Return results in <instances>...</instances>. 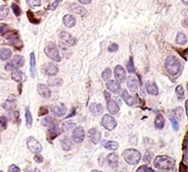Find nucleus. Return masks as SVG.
<instances>
[{
    "instance_id": "11",
    "label": "nucleus",
    "mask_w": 188,
    "mask_h": 172,
    "mask_svg": "<svg viewBox=\"0 0 188 172\" xmlns=\"http://www.w3.org/2000/svg\"><path fill=\"white\" fill-rule=\"evenodd\" d=\"M114 76L116 78V81L119 83H123L126 79V71L123 67L122 66H116L114 67Z\"/></svg>"
},
{
    "instance_id": "48",
    "label": "nucleus",
    "mask_w": 188,
    "mask_h": 172,
    "mask_svg": "<svg viewBox=\"0 0 188 172\" xmlns=\"http://www.w3.org/2000/svg\"><path fill=\"white\" fill-rule=\"evenodd\" d=\"M170 118L171 124H172L173 128L175 129L176 131H177L178 128H179V123H178L177 119H176V118Z\"/></svg>"
},
{
    "instance_id": "40",
    "label": "nucleus",
    "mask_w": 188,
    "mask_h": 172,
    "mask_svg": "<svg viewBox=\"0 0 188 172\" xmlns=\"http://www.w3.org/2000/svg\"><path fill=\"white\" fill-rule=\"evenodd\" d=\"M112 75V71L109 67L105 68L102 73V79L103 81H108Z\"/></svg>"
},
{
    "instance_id": "52",
    "label": "nucleus",
    "mask_w": 188,
    "mask_h": 172,
    "mask_svg": "<svg viewBox=\"0 0 188 172\" xmlns=\"http://www.w3.org/2000/svg\"><path fill=\"white\" fill-rule=\"evenodd\" d=\"M49 113V110L46 107H41L39 110V116H44Z\"/></svg>"
},
{
    "instance_id": "47",
    "label": "nucleus",
    "mask_w": 188,
    "mask_h": 172,
    "mask_svg": "<svg viewBox=\"0 0 188 172\" xmlns=\"http://www.w3.org/2000/svg\"><path fill=\"white\" fill-rule=\"evenodd\" d=\"M137 171L140 172V171H143V172H153L154 170L153 169H151L150 167H148L147 165H144V166H141V167H140L138 170H137Z\"/></svg>"
},
{
    "instance_id": "51",
    "label": "nucleus",
    "mask_w": 188,
    "mask_h": 172,
    "mask_svg": "<svg viewBox=\"0 0 188 172\" xmlns=\"http://www.w3.org/2000/svg\"><path fill=\"white\" fill-rule=\"evenodd\" d=\"M34 161L37 162V163H42L43 161V157L42 155H40L39 153H35L34 158Z\"/></svg>"
},
{
    "instance_id": "1",
    "label": "nucleus",
    "mask_w": 188,
    "mask_h": 172,
    "mask_svg": "<svg viewBox=\"0 0 188 172\" xmlns=\"http://www.w3.org/2000/svg\"><path fill=\"white\" fill-rule=\"evenodd\" d=\"M176 162L169 156L167 155H159L155 158L154 167L158 170H174Z\"/></svg>"
},
{
    "instance_id": "2",
    "label": "nucleus",
    "mask_w": 188,
    "mask_h": 172,
    "mask_svg": "<svg viewBox=\"0 0 188 172\" xmlns=\"http://www.w3.org/2000/svg\"><path fill=\"white\" fill-rule=\"evenodd\" d=\"M181 67V62L175 56H168L165 59V68L171 75H177L180 72Z\"/></svg>"
},
{
    "instance_id": "10",
    "label": "nucleus",
    "mask_w": 188,
    "mask_h": 172,
    "mask_svg": "<svg viewBox=\"0 0 188 172\" xmlns=\"http://www.w3.org/2000/svg\"><path fill=\"white\" fill-rule=\"evenodd\" d=\"M42 68H43L44 74L47 75L48 76H53L59 72V67L53 63H47Z\"/></svg>"
},
{
    "instance_id": "26",
    "label": "nucleus",
    "mask_w": 188,
    "mask_h": 172,
    "mask_svg": "<svg viewBox=\"0 0 188 172\" xmlns=\"http://www.w3.org/2000/svg\"><path fill=\"white\" fill-rule=\"evenodd\" d=\"M30 71L32 78L35 77L36 73V59H35V54L34 52H31L30 54Z\"/></svg>"
},
{
    "instance_id": "33",
    "label": "nucleus",
    "mask_w": 188,
    "mask_h": 172,
    "mask_svg": "<svg viewBox=\"0 0 188 172\" xmlns=\"http://www.w3.org/2000/svg\"><path fill=\"white\" fill-rule=\"evenodd\" d=\"M2 107H3L5 110H13L16 107V103L15 101L8 100V101H7L5 103H3Z\"/></svg>"
},
{
    "instance_id": "18",
    "label": "nucleus",
    "mask_w": 188,
    "mask_h": 172,
    "mask_svg": "<svg viewBox=\"0 0 188 172\" xmlns=\"http://www.w3.org/2000/svg\"><path fill=\"white\" fill-rule=\"evenodd\" d=\"M106 105H107V110L108 111L111 113L112 115H117L120 111V107L118 104L116 103V101H114L113 100H108L106 101Z\"/></svg>"
},
{
    "instance_id": "45",
    "label": "nucleus",
    "mask_w": 188,
    "mask_h": 172,
    "mask_svg": "<svg viewBox=\"0 0 188 172\" xmlns=\"http://www.w3.org/2000/svg\"><path fill=\"white\" fill-rule=\"evenodd\" d=\"M7 127V119L6 117L1 116L0 117V129L1 130H5Z\"/></svg>"
},
{
    "instance_id": "15",
    "label": "nucleus",
    "mask_w": 188,
    "mask_h": 172,
    "mask_svg": "<svg viewBox=\"0 0 188 172\" xmlns=\"http://www.w3.org/2000/svg\"><path fill=\"white\" fill-rule=\"evenodd\" d=\"M51 111L52 113L59 117V118H61V117H64L67 113V108L64 104H59V105H55L52 107L51 109Z\"/></svg>"
},
{
    "instance_id": "44",
    "label": "nucleus",
    "mask_w": 188,
    "mask_h": 172,
    "mask_svg": "<svg viewBox=\"0 0 188 172\" xmlns=\"http://www.w3.org/2000/svg\"><path fill=\"white\" fill-rule=\"evenodd\" d=\"M152 158H153V153H150L149 151H147L145 153V154H144V156H143V161L146 162V163H149V162L151 161Z\"/></svg>"
},
{
    "instance_id": "3",
    "label": "nucleus",
    "mask_w": 188,
    "mask_h": 172,
    "mask_svg": "<svg viewBox=\"0 0 188 172\" xmlns=\"http://www.w3.org/2000/svg\"><path fill=\"white\" fill-rule=\"evenodd\" d=\"M122 157L129 165H136L141 159V153L135 149H126L122 153Z\"/></svg>"
},
{
    "instance_id": "21",
    "label": "nucleus",
    "mask_w": 188,
    "mask_h": 172,
    "mask_svg": "<svg viewBox=\"0 0 188 172\" xmlns=\"http://www.w3.org/2000/svg\"><path fill=\"white\" fill-rule=\"evenodd\" d=\"M145 88L146 91L148 93L151 95H158V88L157 84L153 83V82H150V81H148L146 82L145 84Z\"/></svg>"
},
{
    "instance_id": "9",
    "label": "nucleus",
    "mask_w": 188,
    "mask_h": 172,
    "mask_svg": "<svg viewBox=\"0 0 188 172\" xmlns=\"http://www.w3.org/2000/svg\"><path fill=\"white\" fill-rule=\"evenodd\" d=\"M85 136V130L82 127H77L72 132V140L77 144H81L84 141Z\"/></svg>"
},
{
    "instance_id": "32",
    "label": "nucleus",
    "mask_w": 188,
    "mask_h": 172,
    "mask_svg": "<svg viewBox=\"0 0 188 172\" xmlns=\"http://www.w3.org/2000/svg\"><path fill=\"white\" fill-rule=\"evenodd\" d=\"M103 146L105 147L107 150H110V151H116L119 147V144L117 142H114V141H107L104 143Z\"/></svg>"
},
{
    "instance_id": "27",
    "label": "nucleus",
    "mask_w": 188,
    "mask_h": 172,
    "mask_svg": "<svg viewBox=\"0 0 188 172\" xmlns=\"http://www.w3.org/2000/svg\"><path fill=\"white\" fill-rule=\"evenodd\" d=\"M154 125H155V127L157 129H163L164 126H165V119H164V117L161 114H158L156 116Z\"/></svg>"
},
{
    "instance_id": "53",
    "label": "nucleus",
    "mask_w": 188,
    "mask_h": 172,
    "mask_svg": "<svg viewBox=\"0 0 188 172\" xmlns=\"http://www.w3.org/2000/svg\"><path fill=\"white\" fill-rule=\"evenodd\" d=\"M60 49L63 50V54L66 56V53L67 52H68V53H70V51H69V49L68 48H67V46L64 44L63 42H60Z\"/></svg>"
},
{
    "instance_id": "6",
    "label": "nucleus",
    "mask_w": 188,
    "mask_h": 172,
    "mask_svg": "<svg viewBox=\"0 0 188 172\" xmlns=\"http://www.w3.org/2000/svg\"><path fill=\"white\" fill-rule=\"evenodd\" d=\"M26 144H27L28 150L34 153H40L43 152V146L41 145L39 141L34 136H29L27 138Z\"/></svg>"
},
{
    "instance_id": "46",
    "label": "nucleus",
    "mask_w": 188,
    "mask_h": 172,
    "mask_svg": "<svg viewBox=\"0 0 188 172\" xmlns=\"http://www.w3.org/2000/svg\"><path fill=\"white\" fill-rule=\"evenodd\" d=\"M54 122H55L54 118H51V117H46V118H43V121H42L43 126H45V127H48L50 125H51L52 123H54Z\"/></svg>"
},
{
    "instance_id": "12",
    "label": "nucleus",
    "mask_w": 188,
    "mask_h": 172,
    "mask_svg": "<svg viewBox=\"0 0 188 172\" xmlns=\"http://www.w3.org/2000/svg\"><path fill=\"white\" fill-rule=\"evenodd\" d=\"M68 10L73 13V14H76V15H79L81 16H86L87 15V11L85 10V8H84L83 6L77 5V4H75V3H72V4H69V7H68Z\"/></svg>"
},
{
    "instance_id": "4",
    "label": "nucleus",
    "mask_w": 188,
    "mask_h": 172,
    "mask_svg": "<svg viewBox=\"0 0 188 172\" xmlns=\"http://www.w3.org/2000/svg\"><path fill=\"white\" fill-rule=\"evenodd\" d=\"M44 53L51 60L55 61V62H60L61 60L60 52H59V49L55 43H48L44 48Z\"/></svg>"
},
{
    "instance_id": "57",
    "label": "nucleus",
    "mask_w": 188,
    "mask_h": 172,
    "mask_svg": "<svg viewBox=\"0 0 188 172\" xmlns=\"http://www.w3.org/2000/svg\"><path fill=\"white\" fill-rule=\"evenodd\" d=\"M78 2L81 4H84V5H88L92 2V0H78Z\"/></svg>"
},
{
    "instance_id": "8",
    "label": "nucleus",
    "mask_w": 188,
    "mask_h": 172,
    "mask_svg": "<svg viewBox=\"0 0 188 172\" xmlns=\"http://www.w3.org/2000/svg\"><path fill=\"white\" fill-rule=\"evenodd\" d=\"M101 124H102L103 127L106 130H108V131H112L117 126V122L114 119V118L112 117L111 115H109V114L103 115L102 121H101Z\"/></svg>"
},
{
    "instance_id": "13",
    "label": "nucleus",
    "mask_w": 188,
    "mask_h": 172,
    "mask_svg": "<svg viewBox=\"0 0 188 172\" xmlns=\"http://www.w3.org/2000/svg\"><path fill=\"white\" fill-rule=\"evenodd\" d=\"M37 92L41 97H43L44 99H49L51 96L50 88L46 84H39L37 85Z\"/></svg>"
},
{
    "instance_id": "36",
    "label": "nucleus",
    "mask_w": 188,
    "mask_h": 172,
    "mask_svg": "<svg viewBox=\"0 0 188 172\" xmlns=\"http://www.w3.org/2000/svg\"><path fill=\"white\" fill-rule=\"evenodd\" d=\"M9 8L7 6H0V21L4 20L8 15Z\"/></svg>"
},
{
    "instance_id": "19",
    "label": "nucleus",
    "mask_w": 188,
    "mask_h": 172,
    "mask_svg": "<svg viewBox=\"0 0 188 172\" xmlns=\"http://www.w3.org/2000/svg\"><path fill=\"white\" fill-rule=\"evenodd\" d=\"M107 163L111 167L112 169H115L119 165V157L118 155L114 153H110L107 156Z\"/></svg>"
},
{
    "instance_id": "55",
    "label": "nucleus",
    "mask_w": 188,
    "mask_h": 172,
    "mask_svg": "<svg viewBox=\"0 0 188 172\" xmlns=\"http://www.w3.org/2000/svg\"><path fill=\"white\" fill-rule=\"evenodd\" d=\"M7 32V26L5 25V24L1 25V27H0V33H1V35H5Z\"/></svg>"
},
{
    "instance_id": "58",
    "label": "nucleus",
    "mask_w": 188,
    "mask_h": 172,
    "mask_svg": "<svg viewBox=\"0 0 188 172\" xmlns=\"http://www.w3.org/2000/svg\"><path fill=\"white\" fill-rule=\"evenodd\" d=\"M74 115H75V109H72V112H70V114L68 115L67 118H70V117H72Z\"/></svg>"
},
{
    "instance_id": "16",
    "label": "nucleus",
    "mask_w": 188,
    "mask_h": 172,
    "mask_svg": "<svg viewBox=\"0 0 188 172\" xmlns=\"http://www.w3.org/2000/svg\"><path fill=\"white\" fill-rule=\"evenodd\" d=\"M88 136L94 144H97L101 139V133L98 129L91 128L88 131Z\"/></svg>"
},
{
    "instance_id": "29",
    "label": "nucleus",
    "mask_w": 188,
    "mask_h": 172,
    "mask_svg": "<svg viewBox=\"0 0 188 172\" xmlns=\"http://www.w3.org/2000/svg\"><path fill=\"white\" fill-rule=\"evenodd\" d=\"M176 42L177 44H178L180 46H184L187 43V37L186 35L183 32H178L177 36V39H176Z\"/></svg>"
},
{
    "instance_id": "20",
    "label": "nucleus",
    "mask_w": 188,
    "mask_h": 172,
    "mask_svg": "<svg viewBox=\"0 0 188 172\" xmlns=\"http://www.w3.org/2000/svg\"><path fill=\"white\" fill-rule=\"evenodd\" d=\"M121 94H122V100L124 101V102L127 104L128 106L131 107V106H133V105L136 104V100H135V98H133L131 95L129 94L128 92H127L126 90H123Z\"/></svg>"
},
{
    "instance_id": "24",
    "label": "nucleus",
    "mask_w": 188,
    "mask_h": 172,
    "mask_svg": "<svg viewBox=\"0 0 188 172\" xmlns=\"http://www.w3.org/2000/svg\"><path fill=\"white\" fill-rule=\"evenodd\" d=\"M89 110H90L91 113L93 115H94V116H99V115H101L103 112V108L102 104L95 103V102H93V103L90 104Z\"/></svg>"
},
{
    "instance_id": "23",
    "label": "nucleus",
    "mask_w": 188,
    "mask_h": 172,
    "mask_svg": "<svg viewBox=\"0 0 188 172\" xmlns=\"http://www.w3.org/2000/svg\"><path fill=\"white\" fill-rule=\"evenodd\" d=\"M127 86H128L129 90L131 92H137L138 88H139V84H138V80L133 76H130L127 80Z\"/></svg>"
},
{
    "instance_id": "49",
    "label": "nucleus",
    "mask_w": 188,
    "mask_h": 172,
    "mask_svg": "<svg viewBox=\"0 0 188 172\" xmlns=\"http://www.w3.org/2000/svg\"><path fill=\"white\" fill-rule=\"evenodd\" d=\"M60 2H61V0H55V1H54V2H53L51 5L49 6L48 9H49V10H51V11H54L55 9L59 6V5H60Z\"/></svg>"
},
{
    "instance_id": "54",
    "label": "nucleus",
    "mask_w": 188,
    "mask_h": 172,
    "mask_svg": "<svg viewBox=\"0 0 188 172\" xmlns=\"http://www.w3.org/2000/svg\"><path fill=\"white\" fill-rule=\"evenodd\" d=\"M8 171L9 172H20L21 170L20 168H18L16 165H11L8 168Z\"/></svg>"
},
{
    "instance_id": "50",
    "label": "nucleus",
    "mask_w": 188,
    "mask_h": 172,
    "mask_svg": "<svg viewBox=\"0 0 188 172\" xmlns=\"http://www.w3.org/2000/svg\"><path fill=\"white\" fill-rule=\"evenodd\" d=\"M119 49V46L116 43H112L108 47V51L109 52H116Z\"/></svg>"
},
{
    "instance_id": "17",
    "label": "nucleus",
    "mask_w": 188,
    "mask_h": 172,
    "mask_svg": "<svg viewBox=\"0 0 188 172\" xmlns=\"http://www.w3.org/2000/svg\"><path fill=\"white\" fill-rule=\"evenodd\" d=\"M106 88L113 93H118L121 91V84L116 80H109L106 83Z\"/></svg>"
},
{
    "instance_id": "60",
    "label": "nucleus",
    "mask_w": 188,
    "mask_h": 172,
    "mask_svg": "<svg viewBox=\"0 0 188 172\" xmlns=\"http://www.w3.org/2000/svg\"><path fill=\"white\" fill-rule=\"evenodd\" d=\"M183 3H184V4H186V5H187V0H183Z\"/></svg>"
},
{
    "instance_id": "14",
    "label": "nucleus",
    "mask_w": 188,
    "mask_h": 172,
    "mask_svg": "<svg viewBox=\"0 0 188 172\" xmlns=\"http://www.w3.org/2000/svg\"><path fill=\"white\" fill-rule=\"evenodd\" d=\"M60 37L64 42L68 43L70 46H75L77 44V39L67 32H61L60 33Z\"/></svg>"
},
{
    "instance_id": "34",
    "label": "nucleus",
    "mask_w": 188,
    "mask_h": 172,
    "mask_svg": "<svg viewBox=\"0 0 188 172\" xmlns=\"http://www.w3.org/2000/svg\"><path fill=\"white\" fill-rule=\"evenodd\" d=\"M176 93H177V99L179 101H183L186 97L185 95V91H184V88L182 87V85H178L177 86L176 88Z\"/></svg>"
},
{
    "instance_id": "39",
    "label": "nucleus",
    "mask_w": 188,
    "mask_h": 172,
    "mask_svg": "<svg viewBox=\"0 0 188 172\" xmlns=\"http://www.w3.org/2000/svg\"><path fill=\"white\" fill-rule=\"evenodd\" d=\"M26 14H27V17H28V20L30 21V23H32L34 24H40V20L36 19V17L34 16V15L31 11H27Z\"/></svg>"
},
{
    "instance_id": "42",
    "label": "nucleus",
    "mask_w": 188,
    "mask_h": 172,
    "mask_svg": "<svg viewBox=\"0 0 188 172\" xmlns=\"http://www.w3.org/2000/svg\"><path fill=\"white\" fill-rule=\"evenodd\" d=\"M12 10H13V12H14V15H16V16H20V15H21V13H22V10L21 8L19 7V6L16 4V3H13L12 4Z\"/></svg>"
},
{
    "instance_id": "43",
    "label": "nucleus",
    "mask_w": 188,
    "mask_h": 172,
    "mask_svg": "<svg viewBox=\"0 0 188 172\" xmlns=\"http://www.w3.org/2000/svg\"><path fill=\"white\" fill-rule=\"evenodd\" d=\"M127 70L129 73H135V67H134V63H133V58L132 57H131L130 60L127 65Z\"/></svg>"
},
{
    "instance_id": "30",
    "label": "nucleus",
    "mask_w": 188,
    "mask_h": 172,
    "mask_svg": "<svg viewBox=\"0 0 188 172\" xmlns=\"http://www.w3.org/2000/svg\"><path fill=\"white\" fill-rule=\"evenodd\" d=\"M25 120H26V127L27 128H31L33 126V116L32 113L30 111L29 108H25Z\"/></svg>"
},
{
    "instance_id": "35",
    "label": "nucleus",
    "mask_w": 188,
    "mask_h": 172,
    "mask_svg": "<svg viewBox=\"0 0 188 172\" xmlns=\"http://www.w3.org/2000/svg\"><path fill=\"white\" fill-rule=\"evenodd\" d=\"M12 79L14 81H16L17 83H20L23 79V72H21L20 70H16V71H14L12 73Z\"/></svg>"
},
{
    "instance_id": "25",
    "label": "nucleus",
    "mask_w": 188,
    "mask_h": 172,
    "mask_svg": "<svg viewBox=\"0 0 188 172\" xmlns=\"http://www.w3.org/2000/svg\"><path fill=\"white\" fill-rule=\"evenodd\" d=\"M62 21H63L64 25L66 26V27H68V28L74 27V26L76 25V24H77L76 18L74 17L72 15H66L63 17Z\"/></svg>"
},
{
    "instance_id": "37",
    "label": "nucleus",
    "mask_w": 188,
    "mask_h": 172,
    "mask_svg": "<svg viewBox=\"0 0 188 172\" xmlns=\"http://www.w3.org/2000/svg\"><path fill=\"white\" fill-rule=\"evenodd\" d=\"M76 127V123L66 121V122H64L63 125H62V131H63V132H68L70 129H72L73 127Z\"/></svg>"
},
{
    "instance_id": "31",
    "label": "nucleus",
    "mask_w": 188,
    "mask_h": 172,
    "mask_svg": "<svg viewBox=\"0 0 188 172\" xmlns=\"http://www.w3.org/2000/svg\"><path fill=\"white\" fill-rule=\"evenodd\" d=\"M60 145L64 151H69L71 148V141L68 136H65L60 140Z\"/></svg>"
},
{
    "instance_id": "56",
    "label": "nucleus",
    "mask_w": 188,
    "mask_h": 172,
    "mask_svg": "<svg viewBox=\"0 0 188 172\" xmlns=\"http://www.w3.org/2000/svg\"><path fill=\"white\" fill-rule=\"evenodd\" d=\"M103 93H104V98H105V101H106L111 99V94H110L107 91H105Z\"/></svg>"
},
{
    "instance_id": "28",
    "label": "nucleus",
    "mask_w": 188,
    "mask_h": 172,
    "mask_svg": "<svg viewBox=\"0 0 188 172\" xmlns=\"http://www.w3.org/2000/svg\"><path fill=\"white\" fill-rule=\"evenodd\" d=\"M12 54H13V52L10 49L4 48L0 50V59L2 61L8 60L9 58L12 57Z\"/></svg>"
},
{
    "instance_id": "5",
    "label": "nucleus",
    "mask_w": 188,
    "mask_h": 172,
    "mask_svg": "<svg viewBox=\"0 0 188 172\" xmlns=\"http://www.w3.org/2000/svg\"><path fill=\"white\" fill-rule=\"evenodd\" d=\"M25 65V58L20 55H16L11 60L7 63L5 69L7 71H14L22 67Z\"/></svg>"
},
{
    "instance_id": "38",
    "label": "nucleus",
    "mask_w": 188,
    "mask_h": 172,
    "mask_svg": "<svg viewBox=\"0 0 188 172\" xmlns=\"http://www.w3.org/2000/svg\"><path fill=\"white\" fill-rule=\"evenodd\" d=\"M182 115H183V110L181 108H177L175 110H172V117H169V118H174L176 119H178V118H182Z\"/></svg>"
},
{
    "instance_id": "7",
    "label": "nucleus",
    "mask_w": 188,
    "mask_h": 172,
    "mask_svg": "<svg viewBox=\"0 0 188 172\" xmlns=\"http://www.w3.org/2000/svg\"><path fill=\"white\" fill-rule=\"evenodd\" d=\"M6 38L7 39L10 44L18 50H20L23 48V42L22 40L20 39V36L16 32H10L9 33L7 34Z\"/></svg>"
},
{
    "instance_id": "22",
    "label": "nucleus",
    "mask_w": 188,
    "mask_h": 172,
    "mask_svg": "<svg viewBox=\"0 0 188 172\" xmlns=\"http://www.w3.org/2000/svg\"><path fill=\"white\" fill-rule=\"evenodd\" d=\"M48 127H49V130H48L49 131V135H50V138L51 140L56 138L58 135H60V130L59 128V127H58V125L55 122L50 125Z\"/></svg>"
},
{
    "instance_id": "41",
    "label": "nucleus",
    "mask_w": 188,
    "mask_h": 172,
    "mask_svg": "<svg viewBox=\"0 0 188 172\" xmlns=\"http://www.w3.org/2000/svg\"><path fill=\"white\" fill-rule=\"evenodd\" d=\"M26 3L30 7L34 8L36 6H40L42 5V0H26Z\"/></svg>"
},
{
    "instance_id": "59",
    "label": "nucleus",
    "mask_w": 188,
    "mask_h": 172,
    "mask_svg": "<svg viewBox=\"0 0 188 172\" xmlns=\"http://www.w3.org/2000/svg\"><path fill=\"white\" fill-rule=\"evenodd\" d=\"M187 103H188V101L186 100V116H187L188 111H187Z\"/></svg>"
}]
</instances>
